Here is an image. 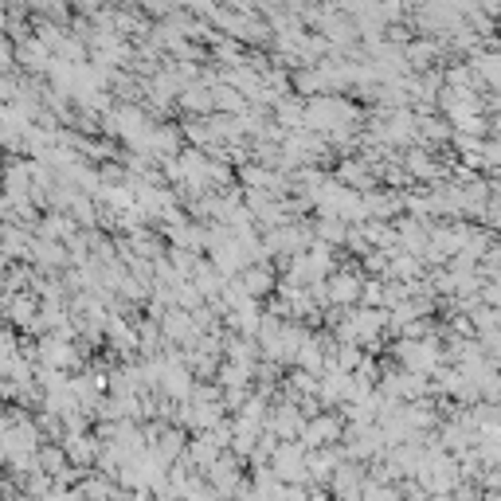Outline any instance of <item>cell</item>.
Returning <instances> with one entry per match:
<instances>
[{
    "label": "cell",
    "instance_id": "6da1fadb",
    "mask_svg": "<svg viewBox=\"0 0 501 501\" xmlns=\"http://www.w3.org/2000/svg\"><path fill=\"white\" fill-rule=\"evenodd\" d=\"M420 474L427 478V490H450V486L462 478V470L450 458H431V462H427V470H420Z\"/></svg>",
    "mask_w": 501,
    "mask_h": 501
},
{
    "label": "cell",
    "instance_id": "7a4b0ae2",
    "mask_svg": "<svg viewBox=\"0 0 501 501\" xmlns=\"http://www.w3.org/2000/svg\"><path fill=\"white\" fill-rule=\"evenodd\" d=\"M427 137H439V141H447L450 137V129H447V122H435V118H427Z\"/></svg>",
    "mask_w": 501,
    "mask_h": 501
},
{
    "label": "cell",
    "instance_id": "3957f363",
    "mask_svg": "<svg viewBox=\"0 0 501 501\" xmlns=\"http://www.w3.org/2000/svg\"><path fill=\"white\" fill-rule=\"evenodd\" d=\"M490 134H501V110L490 118Z\"/></svg>",
    "mask_w": 501,
    "mask_h": 501
}]
</instances>
